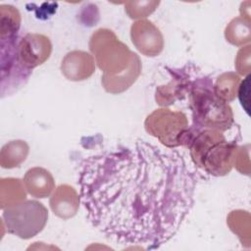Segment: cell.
<instances>
[{
    "mask_svg": "<svg viewBox=\"0 0 251 251\" xmlns=\"http://www.w3.org/2000/svg\"><path fill=\"white\" fill-rule=\"evenodd\" d=\"M77 183L96 229L119 244L156 249L191 211L197 177L178 151L137 140L84 158Z\"/></svg>",
    "mask_w": 251,
    "mask_h": 251,
    "instance_id": "1",
    "label": "cell"
},
{
    "mask_svg": "<svg viewBox=\"0 0 251 251\" xmlns=\"http://www.w3.org/2000/svg\"><path fill=\"white\" fill-rule=\"evenodd\" d=\"M188 99L192 113V126L189 127L192 136L202 129L226 131L234 126L231 107L216 95L209 76L192 79Z\"/></svg>",
    "mask_w": 251,
    "mask_h": 251,
    "instance_id": "2",
    "label": "cell"
},
{
    "mask_svg": "<svg viewBox=\"0 0 251 251\" xmlns=\"http://www.w3.org/2000/svg\"><path fill=\"white\" fill-rule=\"evenodd\" d=\"M187 147L195 166L212 176H226L234 165L236 140H228L222 130L202 129L192 136Z\"/></svg>",
    "mask_w": 251,
    "mask_h": 251,
    "instance_id": "3",
    "label": "cell"
},
{
    "mask_svg": "<svg viewBox=\"0 0 251 251\" xmlns=\"http://www.w3.org/2000/svg\"><path fill=\"white\" fill-rule=\"evenodd\" d=\"M144 126L149 134L168 148L187 147L192 138L187 118L179 111L157 109L146 118Z\"/></svg>",
    "mask_w": 251,
    "mask_h": 251,
    "instance_id": "4",
    "label": "cell"
},
{
    "mask_svg": "<svg viewBox=\"0 0 251 251\" xmlns=\"http://www.w3.org/2000/svg\"><path fill=\"white\" fill-rule=\"evenodd\" d=\"M2 219L9 233L28 239L43 229L47 223L48 211L36 200H25L4 209Z\"/></svg>",
    "mask_w": 251,
    "mask_h": 251,
    "instance_id": "5",
    "label": "cell"
},
{
    "mask_svg": "<svg viewBox=\"0 0 251 251\" xmlns=\"http://www.w3.org/2000/svg\"><path fill=\"white\" fill-rule=\"evenodd\" d=\"M1 42V97L13 94L26 83L32 74L24 68L18 57V34L0 36Z\"/></svg>",
    "mask_w": 251,
    "mask_h": 251,
    "instance_id": "6",
    "label": "cell"
},
{
    "mask_svg": "<svg viewBox=\"0 0 251 251\" xmlns=\"http://www.w3.org/2000/svg\"><path fill=\"white\" fill-rule=\"evenodd\" d=\"M52 52L50 39L39 33H26L18 44V57L21 65L32 71L48 60Z\"/></svg>",
    "mask_w": 251,
    "mask_h": 251,
    "instance_id": "7",
    "label": "cell"
},
{
    "mask_svg": "<svg viewBox=\"0 0 251 251\" xmlns=\"http://www.w3.org/2000/svg\"><path fill=\"white\" fill-rule=\"evenodd\" d=\"M130 37L135 47L145 56H158L164 47L160 29L148 20H138L130 26Z\"/></svg>",
    "mask_w": 251,
    "mask_h": 251,
    "instance_id": "8",
    "label": "cell"
},
{
    "mask_svg": "<svg viewBox=\"0 0 251 251\" xmlns=\"http://www.w3.org/2000/svg\"><path fill=\"white\" fill-rule=\"evenodd\" d=\"M166 69L171 74L172 79L168 84L158 86L155 93V99L161 106H168L176 100L183 99L188 94L192 82L189 73L186 72V67L180 70Z\"/></svg>",
    "mask_w": 251,
    "mask_h": 251,
    "instance_id": "9",
    "label": "cell"
},
{
    "mask_svg": "<svg viewBox=\"0 0 251 251\" xmlns=\"http://www.w3.org/2000/svg\"><path fill=\"white\" fill-rule=\"evenodd\" d=\"M61 71L70 80H83L94 73V60L89 53L75 50L69 52L64 57L61 64Z\"/></svg>",
    "mask_w": 251,
    "mask_h": 251,
    "instance_id": "10",
    "label": "cell"
},
{
    "mask_svg": "<svg viewBox=\"0 0 251 251\" xmlns=\"http://www.w3.org/2000/svg\"><path fill=\"white\" fill-rule=\"evenodd\" d=\"M80 196L76 193L75 189L68 184L59 185L52 194L49 204L53 213L67 220L74 217L79 206Z\"/></svg>",
    "mask_w": 251,
    "mask_h": 251,
    "instance_id": "11",
    "label": "cell"
},
{
    "mask_svg": "<svg viewBox=\"0 0 251 251\" xmlns=\"http://www.w3.org/2000/svg\"><path fill=\"white\" fill-rule=\"evenodd\" d=\"M24 184L27 192L36 198H45L55 187L52 175L45 169L35 167L29 169L24 177Z\"/></svg>",
    "mask_w": 251,
    "mask_h": 251,
    "instance_id": "12",
    "label": "cell"
},
{
    "mask_svg": "<svg viewBox=\"0 0 251 251\" xmlns=\"http://www.w3.org/2000/svg\"><path fill=\"white\" fill-rule=\"evenodd\" d=\"M28 154V145L23 140H12L6 143L0 153V164L4 169L19 167Z\"/></svg>",
    "mask_w": 251,
    "mask_h": 251,
    "instance_id": "13",
    "label": "cell"
},
{
    "mask_svg": "<svg viewBox=\"0 0 251 251\" xmlns=\"http://www.w3.org/2000/svg\"><path fill=\"white\" fill-rule=\"evenodd\" d=\"M226 40L233 45H242L250 39V25L249 20L236 17L232 19L226 25L225 30Z\"/></svg>",
    "mask_w": 251,
    "mask_h": 251,
    "instance_id": "14",
    "label": "cell"
},
{
    "mask_svg": "<svg viewBox=\"0 0 251 251\" xmlns=\"http://www.w3.org/2000/svg\"><path fill=\"white\" fill-rule=\"evenodd\" d=\"M239 81V75L234 73L223 74L217 78L214 91L218 97L228 103L235 98Z\"/></svg>",
    "mask_w": 251,
    "mask_h": 251,
    "instance_id": "15",
    "label": "cell"
},
{
    "mask_svg": "<svg viewBox=\"0 0 251 251\" xmlns=\"http://www.w3.org/2000/svg\"><path fill=\"white\" fill-rule=\"evenodd\" d=\"M21 26V14L12 5L0 6V36L18 34Z\"/></svg>",
    "mask_w": 251,
    "mask_h": 251,
    "instance_id": "16",
    "label": "cell"
},
{
    "mask_svg": "<svg viewBox=\"0 0 251 251\" xmlns=\"http://www.w3.org/2000/svg\"><path fill=\"white\" fill-rule=\"evenodd\" d=\"M160 1H129L125 3V11L131 19L144 18L153 13Z\"/></svg>",
    "mask_w": 251,
    "mask_h": 251,
    "instance_id": "17",
    "label": "cell"
},
{
    "mask_svg": "<svg viewBox=\"0 0 251 251\" xmlns=\"http://www.w3.org/2000/svg\"><path fill=\"white\" fill-rule=\"evenodd\" d=\"M249 93H250V75L248 74L245 78L240 82L237 87V96L244 111L249 115Z\"/></svg>",
    "mask_w": 251,
    "mask_h": 251,
    "instance_id": "18",
    "label": "cell"
}]
</instances>
